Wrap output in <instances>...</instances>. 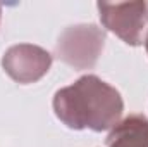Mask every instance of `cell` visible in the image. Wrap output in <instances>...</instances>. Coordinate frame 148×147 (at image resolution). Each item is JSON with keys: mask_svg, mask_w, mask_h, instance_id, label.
Masks as SVG:
<instances>
[{"mask_svg": "<svg viewBox=\"0 0 148 147\" xmlns=\"http://www.w3.org/2000/svg\"><path fill=\"white\" fill-rule=\"evenodd\" d=\"M0 17H2V7H0Z\"/></svg>", "mask_w": 148, "mask_h": 147, "instance_id": "52a82bcc", "label": "cell"}, {"mask_svg": "<svg viewBox=\"0 0 148 147\" xmlns=\"http://www.w3.org/2000/svg\"><path fill=\"white\" fill-rule=\"evenodd\" d=\"M102 24L127 45L138 47L148 33L147 2H98Z\"/></svg>", "mask_w": 148, "mask_h": 147, "instance_id": "3957f363", "label": "cell"}, {"mask_svg": "<svg viewBox=\"0 0 148 147\" xmlns=\"http://www.w3.org/2000/svg\"><path fill=\"white\" fill-rule=\"evenodd\" d=\"M55 116L73 130H112L122 116L121 94L95 74H84L53 95Z\"/></svg>", "mask_w": 148, "mask_h": 147, "instance_id": "6da1fadb", "label": "cell"}, {"mask_svg": "<svg viewBox=\"0 0 148 147\" xmlns=\"http://www.w3.org/2000/svg\"><path fill=\"white\" fill-rule=\"evenodd\" d=\"M105 38V30L97 24H74L60 33L55 54L74 69H91L103 52Z\"/></svg>", "mask_w": 148, "mask_h": 147, "instance_id": "7a4b0ae2", "label": "cell"}, {"mask_svg": "<svg viewBox=\"0 0 148 147\" xmlns=\"http://www.w3.org/2000/svg\"><path fill=\"white\" fill-rule=\"evenodd\" d=\"M145 47H147V52H148V33H147V38H145Z\"/></svg>", "mask_w": 148, "mask_h": 147, "instance_id": "8992f818", "label": "cell"}, {"mask_svg": "<svg viewBox=\"0 0 148 147\" xmlns=\"http://www.w3.org/2000/svg\"><path fill=\"white\" fill-rule=\"evenodd\" d=\"M52 55L45 49L33 43H17L5 50L2 68L14 81L21 85L36 83L48 73Z\"/></svg>", "mask_w": 148, "mask_h": 147, "instance_id": "277c9868", "label": "cell"}, {"mask_svg": "<svg viewBox=\"0 0 148 147\" xmlns=\"http://www.w3.org/2000/svg\"><path fill=\"white\" fill-rule=\"evenodd\" d=\"M107 147H148V118L129 114L119 121L107 137Z\"/></svg>", "mask_w": 148, "mask_h": 147, "instance_id": "5b68a950", "label": "cell"}]
</instances>
